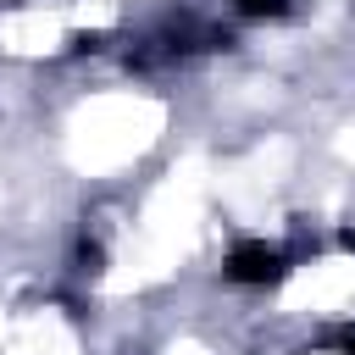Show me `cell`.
<instances>
[{
  "mask_svg": "<svg viewBox=\"0 0 355 355\" xmlns=\"http://www.w3.org/2000/svg\"><path fill=\"white\" fill-rule=\"evenodd\" d=\"M233 11L239 17H288L294 0H233Z\"/></svg>",
  "mask_w": 355,
  "mask_h": 355,
  "instance_id": "7a4b0ae2",
  "label": "cell"
},
{
  "mask_svg": "<svg viewBox=\"0 0 355 355\" xmlns=\"http://www.w3.org/2000/svg\"><path fill=\"white\" fill-rule=\"evenodd\" d=\"M222 277L233 288H277L288 277V255L266 239H233L222 255Z\"/></svg>",
  "mask_w": 355,
  "mask_h": 355,
  "instance_id": "6da1fadb",
  "label": "cell"
},
{
  "mask_svg": "<svg viewBox=\"0 0 355 355\" xmlns=\"http://www.w3.org/2000/svg\"><path fill=\"white\" fill-rule=\"evenodd\" d=\"M333 355H355V316L349 322H338V327H327V338H322Z\"/></svg>",
  "mask_w": 355,
  "mask_h": 355,
  "instance_id": "3957f363",
  "label": "cell"
}]
</instances>
